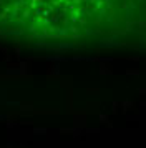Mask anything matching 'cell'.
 <instances>
[{
    "mask_svg": "<svg viewBox=\"0 0 146 148\" xmlns=\"http://www.w3.org/2000/svg\"><path fill=\"white\" fill-rule=\"evenodd\" d=\"M0 43L146 53V0H0Z\"/></svg>",
    "mask_w": 146,
    "mask_h": 148,
    "instance_id": "obj_1",
    "label": "cell"
}]
</instances>
